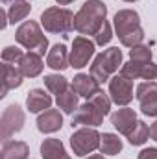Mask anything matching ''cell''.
<instances>
[{
  "mask_svg": "<svg viewBox=\"0 0 157 159\" xmlns=\"http://www.w3.org/2000/svg\"><path fill=\"white\" fill-rule=\"evenodd\" d=\"M43 81H44V87L52 93V94H56V96H59L61 93H65L70 85H69V81H67V78H63L61 74H46L44 78H43Z\"/></svg>",
  "mask_w": 157,
  "mask_h": 159,
  "instance_id": "484cf974",
  "label": "cell"
},
{
  "mask_svg": "<svg viewBox=\"0 0 157 159\" xmlns=\"http://www.w3.org/2000/svg\"><path fill=\"white\" fill-rule=\"evenodd\" d=\"M24 111L19 104H11L4 109L2 119H0V137L2 141H9L11 135L19 133L24 128Z\"/></svg>",
  "mask_w": 157,
  "mask_h": 159,
  "instance_id": "52a82bcc",
  "label": "cell"
},
{
  "mask_svg": "<svg viewBox=\"0 0 157 159\" xmlns=\"http://www.w3.org/2000/svg\"><path fill=\"white\" fill-rule=\"evenodd\" d=\"M100 133L96 131V128H79L70 135V148L74 152V156L85 157L89 154H92L94 150L100 148Z\"/></svg>",
  "mask_w": 157,
  "mask_h": 159,
  "instance_id": "8992f818",
  "label": "cell"
},
{
  "mask_svg": "<svg viewBox=\"0 0 157 159\" xmlns=\"http://www.w3.org/2000/svg\"><path fill=\"white\" fill-rule=\"evenodd\" d=\"M46 65L52 69V70H67L70 67V52L67 50L65 44H54L50 50H48V56H46Z\"/></svg>",
  "mask_w": 157,
  "mask_h": 159,
  "instance_id": "5bb4252c",
  "label": "cell"
},
{
  "mask_svg": "<svg viewBox=\"0 0 157 159\" xmlns=\"http://www.w3.org/2000/svg\"><path fill=\"white\" fill-rule=\"evenodd\" d=\"M150 137H152V141L157 143V119H155V122L150 126Z\"/></svg>",
  "mask_w": 157,
  "mask_h": 159,
  "instance_id": "1f68e13d",
  "label": "cell"
},
{
  "mask_svg": "<svg viewBox=\"0 0 157 159\" xmlns=\"http://www.w3.org/2000/svg\"><path fill=\"white\" fill-rule=\"evenodd\" d=\"M24 74L20 72L19 67L11 65V63H4L2 65V91H0V98H4L7 94L9 89H17L22 85Z\"/></svg>",
  "mask_w": 157,
  "mask_h": 159,
  "instance_id": "2e32d148",
  "label": "cell"
},
{
  "mask_svg": "<svg viewBox=\"0 0 157 159\" xmlns=\"http://www.w3.org/2000/svg\"><path fill=\"white\" fill-rule=\"evenodd\" d=\"M56 2H57L59 6H69V4H72L74 0H56Z\"/></svg>",
  "mask_w": 157,
  "mask_h": 159,
  "instance_id": "d6a6232c",
  "label": "cell"
},
{
  "mask_svg": "<svg viewBox=\"0 0 157 159\" xmlns=\"http://www.w3.org/2000/svg\"><path fill=\"white\" fill-rule=\"evenodd\" d=\"M63 128V115L59 109H46L37 117V129L41 133H56Z\"/></svg>",
  "mask_w": 157,
  "mask_h": 159,
  "instance_id": "4fadbf2b",
  "label": "cell"
},
{
  "mask_svg": "<svg viewBox=\"0 0 157 159\" xmlns=\"http://www.w3.org/2000/svg\"><path fill=\"white\" fill-rule=\"evenodd\" d=\"M104 122V115L87 100L83 106H79L72 115V126H87V128H98Z\"/></svg>",
  "mask_w": 157,
  "mask_h": 159,
  "instance_id": "7c38bea8",
  "label": "cell"
},
{
  "mask_svg": "<svg viewBox=\"0 0 157 159\" xmlns=\"http://www.w3.org/2000/svg\"><path fill=\"white\" fill-rule=\"evenodd\" d=\"M124 2H137V0H124Z\"/></svg>",
  "mask_w": 157,
  "mask_h": 159,
  "instance_id": "d590c367",
  "label": "cell"
},
{
  "mask_svg": "<svg viewBox=\"0 0 157 159\" xmlns=\"http://www.w3.org/2000/svg\"><path fill=\"white\" fill-rule=\"evenodd\" d=\"M15 39L20 46H24L28 52H37L41 56H44V52L48 50V39L41 30V24L35 20H24L17 32H15Z\"/></svg>",
  "mask_w": 157,
  "mask_h": 159,
  "instance_id": "5b68a950",
  "label": "cell"
},
{
  "mask_svg": "<svg viewBox=\"0 0 157 159\" xmlns=\"http://www.w3.org/2000/svg\"><path fill=\"white\" fill-rule=\"evenodd\" d=\"M109 96L113 104L126 107L133 100V80L117 74L109 80Z\"/></svg>",
  "mask_w": 157,
  "mask_h": 159,
  "instance_id": "30bf717a",
  "label": "cell"
},
{
  "mask_svg": "<svg viewBox=\"0 0 157 159\" xmlns=\"http://www.w3.org/2000/svg\"><path fill=\"white\" fill-rule=\"evenodd\" d=\"M2 2H6V4H13V2H19V0H2Z\"/></svg>",
  "mask_w": 157,
  "mask_h": 159,
  "instance_id": "e575fe53",
  "label": "cell"
},
{
  "mask_svg": "<svg viewBox=\"0 0 157 159\" xmlns=\"http://www.w3.org/2000/svg\"><path fill=\"white\" fill-rule=\"evenodd\" d=\"M113 26L122 46L133 48L137 44H142L144 30L141 26V17L135 9H118L113 17Z\"/></svg>",
  "mask_w": 157,
  "mask_h": 159,
  "instance_id": "6da1fadb",
  "label": "cell"
},
{
  "mask_svg": "<svg viewBox=\"0 0 157 159\" xmlns=\"http://www.w3.org/2000/svg\"><path fill=\"white\" fill-rule=\"evenodd\" d=\"M107 6L102 0H87L74 17V30L81 35H96L107 20Z\"/></svg>",
  "mask_w": 157,
  "mask_h": 159,
  "instance_id": "7a4b0ae2",
  "label": "cell"
},
{
  "mask_svg": "<svg viewBox=\"0 0 157 159\" xmlns=\"http://www.w3.org/2000/svg\"><path fill=\"white\" fill-rule=\"evenodd\" d=\"M129 59L133 61H152V50L146 44H137L129 50Z\"/></svg>",
  "mask_w": 157,
  "mask_h": 159,
  "instance_id": "83f0119b",
  "label": "cell"
},
{
  "mask_svg": "<svg viewBox=\"0 0 157 159\" xmlns=\"http://www.w3.org/2000/svg\"><path fill=\"white\" fill-rule=\"evenodd\" d=\"M148 137H150V128H148V124L142 122V120H137L135 126L131 128V131L126 135L128 143L133 144V146H141V144H144V143L148 141Z\"/></svg>",
  "mask_w": 157,
  "mask_h": 159,
  "instance_id": "cb8c5ba5",
  "label": "cell"
},
{
  "mask_svg": "<svg viewBox=\"0 0 157 159\" xmlns=\"http://www.w3.org/2000/svg\"><path fill=\"white\" fill-rule=\"evenodd\" d=\"M137 120H139L137 113L133 109H129V107H122V109H117L115 113H111V124L122 135H128Z\"/></svg>",
  "mask_w": 157,
  "mask_h": 159,
  "instance_id": "9a60e30c",
  "label": "cell"
},
{
  "mask_svg": "<svg viewBox=\"0 0 157 159\" xmlns=\"http://www.w3.org/2000/svg\"><path fill=\"white\" fill-rule=\"evenodd\" d=\"M120 74L129 80L154 81V80H157V65L154 61H133V59H129L128 63H122Z\"/></svg>",
  "mask_w": 157,
  "mask_h": 159,
  "instance_id": "8fae6325",
  "label": "cell"
},
{
  "mask_svg": "<svg viewBox=\"0 0 157 159\" xmlns=\"http://www.w3.org/2000/svg\"><path fill=\"white\" fill-rule=\"evenodd\" d=\"M22 50L19 46H6L2 50V61L4 63H11V65H19V61L22 59Z\"/></svg>",
  "mask_w": 157,
  "mask_h": 159,
  "instance_id": "f1b7e54d",
  "label": "cell"
},
{
  "mask_svg": "<svg viewBox=\"0 0 157 159\" xmlns=\"http://www.w3.org/2000/svg\"><path fill=\"white\" fill-rule=\"evenodd\" d=\"M87 100H89V102H91V104H92V106H94L102 115H104V117H105V115H109L113 100H111V96H109L107 93H104L102 89H98V91H96L91 98H87Z\"/></svg>",
  "mask_w": 157,
  "mask_h": 159,
  "instance_id": "4316f807",
  "label": "cell"
},
{
  "mask_svg": "<svg viewBox=\"0 0 157 159\" xmlns=\"http://www.w3.org/2000/svg\"><path fill=\"white\" fill-rule=\"evenodd\" d=\"M87 159H105V157H104L102 154H94V156H89Z\"/></svg>",
  "mask_w": 157,
  "mask_h": 159,
  "instance_id": "836d02e7",
  "label": "cell"
},
{
  "mask_svg": "<svg viewBox=\"0 0 157 159\" xmlns=\"http://www.w3.org/2000/svg\"><path fill=\"white\" fill-rule=\"evenodd\" d=\"M94 48L96 43L91 41L85 35H78L72 41V48H70V67L74 69H83L89 65L91 57L94 56Z\"/></svg>",
  "mask_w": 157,
  "mask_h": 159,
  "instance_id": "ba28073f",
  "label": "cell"
},
{
  "mask_svg": "<svg viewBox=\"0 0 157 159\" xmlns=\"http://www.w3.org/2000/svg\"><path fill=\"white\" fill-rule=\"evenodd\" d=\"M74 13L67 7H46L41 13V26L48 34H57L63 37H69V34L74 30Z\"/></svg>",
  "mask_w": 157,
  "mask_h": 159,
  "instance_id": "3957f363",
  "label": "cell"
},
{
  "mask_svg": "<svg viewBox=\"0 0 157 159\" xmlns=\"http://www.w3.org/2000/svg\"><path fill=\"white\" fill-rule=\"evenodd\" d=\"M98 150L104 156H117L122 152V139L115 133H102Z\"/></svg>",
  "mask_w": 157,
  "mask_h": 159,
  "instance_id": "603a6c76",
  "label": "cell"
},
{
  "mask_svg": "<svg viewBox=\"0 0 157 159\" xmlns=\"http://www.w3.org/2000/svg\"><path fill=\"white\" fill-rule=\"evenodd\" d=\"M32 11V6L28 0H19V2H13L7 9V17H9V22L15 24V22H20L24 20Z\"/></svg>",
  "mask_w": 157,
  "mask_h": 159,
  "instance_id": "d4e9b609",
  "label": "cell"
},
{
  "mask_svg": "<svg viewBox=\"0 0 157 159\" xmlns=\"http://www.w3.org/2000/svg\"><path fill=\"white\" fill-rule=\"evenodd\" d=\"M113 39V28H111V24L105 20L104 24H102V28L96 32V35H94V43L98 44V46H105V44H109V41Z\"/></svg>",
  "mask_w": 157,
  "mask_h": 159,
  "instance_id": "f546056e",
  "label": "cell"
},
{
  "mask_svg": "<svg viewBox=\"0 0 157 159\" xmlns=\"http://www.w3.org/2000/svg\"><path fill=\"white\" fill-rule=\"evenodd\" d=\"M26 107L30 113H43L52 107V96L44 89H32L26 96Z\"/></svg>",
  "mask_w": 157,
  "mask_h": 159,
  "instance_id": "ac0fdd59",
  "label": "cell"
},
{
  "mask_svg": "<svg viewBox=\"0 0 157 159\" xmlns=\"http://www.w3.org/2000/svg\"><path fill=\"white\" fill-rule=\"evenodd\" d=\"M70 87L78 93V96H83V98H91L98 89H100V81L94 78L92 74H76Z\"/></svg>",
  "mask_w": 157,
  "mask_h": 159,
  "instance_id": "e0dca14e",
  "label": "cell"
},
{
  "mask_svg": "<svg viewBox=\"0 0 157 159\" xmlns=\"http://www.w3.org/2000/svg\"><path fill=\"white\" fill-rule=\"evenodd\" d=\"M30 146L24 141H4L0 159H28Z\"/></svg>",
  "mask_w": 157,
  "mask_h": 159,
  "instance_id": "44dd1931",
  "label": "cell"
},
{
  "mask_svg": "<svg viewBox=\"0 0 157 159\" xmlns=\"http://www.w3.org/2000/svg\"><path fill=\"white\" fill-rule=\"evenodd\" d=\"M118 69H122V50L118 46H111L94 57L91 65V74L100 83H104L113 78V74Z\"/></svg>",
  "mask_w": 157,
  "mask_h": 159,
  "instance_id": "277c9868",
  "label": "cell"
},
{
  "mask_svg": "<svg viewBox=\"0 0 157 159\" xmlns=\"http://www.w3.org/2000/svg\"><path fill=\"white\" fill-rule=\"evenodd\" d=\"M17 67L20 69V72L26 78H37L43 72V67H44L43 65V56L37 54V52H26Z\"/></svg>",
  "mask_w": 157,
  "mask_h": 159,
  "instance_id": "d6986e66",
  "label": "cell"
},
{
  "mask_svg": "<svg viewBox=\"0 0 157 159\" xmlns=\"http://www.w3.org/2000/svg\"><path fill=\"white\" fill-rule=\"evenodd\" d=\"M56 102H57V109H61L67 115H74V111L78 109V93L72 87H69L65 93L56 96Z\"/></svg>",
  "mask_w": 157,
  "mask_h": 159,
  "instance_id": "7402d4cb",
  "label": "cell"
},
{
  "mask_svg": "<svg viewBox=\"0 0 157 159\" xmlns=\"http://www.w3.org/2000/svg\"><path fill=\"white\" fill-rule=\"evenodd\" d=\"M135 96L139 100L141 111L146 117H155L157 119V81H142L137 85Z\"/></svg>",
  "mask_w": 157,
  "mask_h": 159,
  "instance_id": "9c48e42d",
  "label": "cell"
},
{
  "mask_svg": "<svg viewBox=\"0 0 157 159\" xmlns=\"http://www.w3.org/2000/svg\"><path fill=\"white\" fill-rule=\"evenodd\" d=\"M41 157L43 159H70L65 150V144L59 139H44L41 143Z\"/></svg>",
  "mask_w": 157,
  "mask_h": 159,
  "instance_id": "ffe728a7",
  "label": "cell"
},
{
  "mask_svg": "<svg viewBox=\"0 0 157 159\" xmlns=\"http://www.w3.org/2000/svg\"><path fill=\"white\" fill-rule=\"evenodd\" d=\"M139 159H157V148H144V150H141Z\"/></svg>",
  "mask_w": 157,
  "mask_h": 159,
  "instance_id": "4dcf8cb0",
  "label": "cell"
}]
</instances>
